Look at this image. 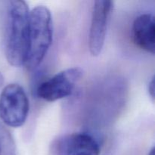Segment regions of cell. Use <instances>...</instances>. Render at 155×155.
Here are the masks:
<instances>
[{
  "instance_id": "52a82bcc",
  "label": "cell",
  "mask_w": 155,
  "mask_h": 155,
  "mask_svg": "<svg viewBox=\"0 0 155 155\" xmlns=\"http://www.w3.org/2000/svg\"><path fill=\"white\" fill-rule=\"evenodd\" d=\"M135 44L151 54L155 51V21L151 14H142L135 19L132 28Z\"/></svg>"
},
{
  "instance_id": "9c48e42d",
  "label": "cell",
  "mask_w": 155,
  "mask_h": 155,
  "mask_svg": "<svg viewBox=\"0 0 155 155\" xmlns=\"http://www.w3.org/2000/svg\"><path fill=\"white\" fill-rule=\"evenodd\" d=\"M148 93L149 95L151 96V98H152L153 101H154V77H152V78L151 79V80L149 81L148 83Z\"/></svg>"
},
{
  "instance_id": "30bf717a",
  "label": "cell",
  "mask_w": 155,
  "mask_h": 155,
  "mask_svg": "<svg viewBox=\"0 0 155 155\" xmlns=\"http://www.w3.org/2000/svg\"><path fill=\"white\" fill-rule=\"evenodd\" d=\"M3 83H4V77H3L2 74L0 73V90H1L2 87Z\"/></svg>"
},
{
  "instance_id": "ba28073f",
  "label": "cell",
  "mask_w": 155,
  "mask_h": 155,
  "mask_svg": "<svg viewBox=\"0 0 155 155\" xmlns=\"http://www.w3.org/2000/svg\"><path fill=\"white\" fill-rule=\"evenodd\" d=\"M0 155H17L16 145L13 136L0 123Z\"/></svg>"
},
{
  "instance_id": "8992f818",
  "label": "cell",
  "mask_w": 155,
  "mask_h": 155,
  "mask_svg": "<svg viewBox=\"0 0 155 155\" xmlns=\"http://www.w3.org/2000/svg\"><path fill=\"white\" fill-rule=\"evenodd\" d=\"M54 155H99L98 141L87 133H72L58 138L54 142Z\"/></svg>"
},
{
  "instance_id": "8fae6325",
  "label": "cell",
  "mask_w": 155,
  "mask_h": 155,
  "mask_svg": "<svg viewBox=\"0 0 155 155\" xmlns=\"http://www.w3.org/2000/svg\"><path fill=\"white\" fill-rule=\"evenodd\" d=\"M148 155H155V151H154V148L153 147L151 149V151H149V153H148Z\"/></svg>"
},
{
  "instance_id": "5b68a950",
  "label": "cell",
  "mask_w": 155,
  "mask_h": 155,
  "mask_svg": "<svg viewBox=\"0 0 155 155\" xmlns=\"http://www.w3.org/2000/svg\"><path fill=\"white\" fill-rule=\"evenodd\" d=\"M113 5V2L107 0L94 2L89 35V48L92 56L99 55L102 51Z\"/></svg>"
},
{
  "instance_id": "277c9868",
  "label": "cell",
  "mask_w": 155,
  "mask_h": 155,
  "mask_svg": "<svg viewBox=\"0 0 155 155\" xmlns=\"http://www.w3.org/2000/svg\"><path fill=\"white\" fill-rule=\"evenodd\" d=\"M83 75V70L80 68H71L61 71L39 84L36 94L41 99L49 102L67 98L73 93Z\"/></svg>"
},
{
  "instance_id": "6da1fadb",
  "label": "cell",
  "mask_w": 155,
  "mask_h": 155,
  "mask_svg": "<svg viewBox=\"0 0 155 155\" xmlns=\"http://www.w3.org/2000/svg\"><path fill=\"white\" fill-rule=\"evenodd\" d=\"M30 11L26 2L14 0L9 2L5 39V55L14 67L24 64L28 43Z\"/></svg>"
},
{
  "instance_id": "3957f363",
  "label": "cell",
  "mask_w": 155,
  "mask_h": 155,
  "mask_svg": "<svg viewBox=\"0 0 155 155\" xmlns=\"http://www.w3.org/2000/svg\"><path fill=\"white\" fill-rule=\"evenodd\" d=\"M29 99L20 85L12 83L0 95V118L6 126L18 128L24 124L29 114Z\"/></svg>"
},
{
  "instance_id": "7a4b0ae2",
  "label": "cell",
  "mask_w": 155,
  "mask_h": 155,
  "mask_svg": "<svg viewBox=\"0 0 155 155\" xmlns=\"http://www.w3.org/2000/svg\"><path fill=\"white\" fill-rule=\"evenodd\" d=\"M53 26L49 9L36 6L30 12L27 51L24 66L34 70L45 58L52 42Z\"/></svg>"
}]
</instances>
